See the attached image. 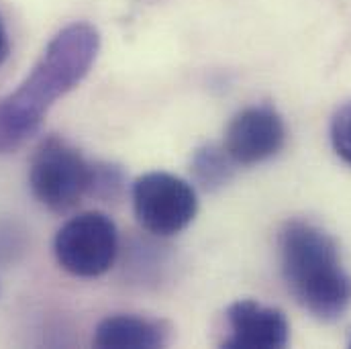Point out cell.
Segmentation results:
<instances>
[{
    "mask_svg": "<svg viewBox=\"0 0 351 349\" xmlns=\"http://www.w3.org/2000/svg\"><path fill=\"white\" fill-rule=\"evenodd\" d=\"M100 49V35L88 23L64 27L14 92L0 98V154L19 149L41 127L58 98L88 76Z\"/></svg>",
    "mask_w": 351,
    "mask_h": 349,
    "instance_id": "1",
    "label": "cell"
},
{
    "mask_svg": "<svg viewBox=\"0 0 351 349\" xmlns=\"http://www.w3.org/2000/svg\"><path fill=\"white\" fill-rule=\"evenodd\" d=\"M282 276L296 302L319 321H337L351 306V276L331 233L290 221L278 237Z\"/></svg>",
    "mask_w": 351,
    "mask_h": 349,
    "instance_id": "2",
    "label": "cell"
},
{
    "mask_svg": "<svg viewBox=\"0 0 351 349\" xmlns=\"http://www.w3.org/2000/svg\"><path fill=\"white\" fill-rule=\"evenodd\" d=\"M90 166L66 139L56 135L43 139L29 168L33 196L51 213H68L88 194Z\"/></svg>",
    "mask_w": 351,
    "mask_h": 349,
    "instance_id": "3",
    "label": "cell"
},
{
    "mask_svg": "<svg viewBox=\"0 0 351 349\" xmlns=\"http://www.w3.org/2000/svg\"><path fill=\"white\" fill-rule=\"evenodd\" d=\"M53 252L58 263L68 274L78 278H98L106 274L117 260V225L100 210L80 213L58 231Z\"/></svg>",
    "mask_w": 351,
    "mask_h": 349,
    "instance_id": "4",
    "label": "cell"
},
{
    "mask_svg": "<svg viewBox=\"0 0 351 349\" xmlns=\"http://www.w3.org/2000/svg\"><path fill=\"white\" fill-rule=\"evenodd\" d=\"M131 196L139 225L158 237H172L184 231L198 213L192 184L168 172L139 176L133 182Z\"/></svg>",
    "mask_w": 351,
    "mask_h": 349,
    "instance_id": "5",
    "label": "cell"
},
{
    "mask_svg": "<svg viewBox=\"0 0 351 349\" xmlns=\"http://www.w3.org/2000/svg\"><path fill=\"white\" fill-rule=\"evenodd\" d=\"M286 143V125L271 106L239 110L225 131V152L237 166H256L274 158Z\"/></svg>",
    "mask_w": 351,
    "mask_h": 349,
    "instance_id": "6",
    "label": "cell"
},
{
    "mask_svg": "<svg viewBox=\"0 0 351 349\" xmlns=\"http://www.w3.org/2000/svg\"><path fill=\"white\" fill-rule=\"evenodd\" d=\"M231 335L225 348L280 349L290 339L286 315L276 306H265L256 300H237L227 309Z\"/></svg>",
    "mask_w": 351,
    "mask_h": 349,
    "instance_id": "7",
    "label": "cell"
},
{
    "mask_svg": "<svg viewBox=\"0 0 351 349\" xmlns=\"http://www.w3.org/2000/svg\"><path fill=\"white\" fill-rule=\"evenodd\" d=\"M170 339V327L164 321L135 317V315H112L98 323L94 331L96 348L112 349H152L166 346Z\"/></svg>",
    "mask_w": 351,
    "mask_h": 349,
    "instance_id": "8",
    "label": "cell"
},
{
    "mask_svg": "<svg viewBox=\"0 0 351 349\" xmlns=\"http://www.w3.org/2000/svg\"><path fill=\"white\" fill-rule=\"evenodd\" d=\"M233 166L237 164L229 158L225 147L206 143L194 152L192 162H190V172H192L194 182L202 190L217 192L231 182V178L235 174Z\"/></svg>",
    "mask_w": 351,
    "mask_h": 349,
    "instance_id": "9",
    "label": "cell"
},
{
    "mask_svg": "<svg viewBox=\"0 0 351 349\" xmlns=\"http://www.w3.org/2000/svg\"><path fill=\"white\" fill-rule=\"evenodd\" d=\"M125 190V174L119 166L108 162H96L90 166L88 194L98 200H117Z\"/></svg>",
    "mask_w": 351,
    "mask_h": 349,
    "instance_id": "10",
    "label": "cell"
},
{
    "mask_svg": "<svg viewBox=\"0 0 351 349\" xmlns=\"http://www.w3.org/2000/svg\"><path fill=\"white\" fill-rule=\"evenodd\" d=\"M331 143L335 154L351 166V102L343 104L331 121Z\"/></svg>",
    "mask_w": 351,
    "mask_h": 349,
    "instance_id": "11",
    "label": "cell"
},
{
    "mask_svg": "<svg viewBox=\"0 0 351 349\" xmlns=\"http://www.w3.org/2000/svg\"><path fill=\"white\" fill-rule=\"evenodd\" d=\"M8 51H10V41H8V33H6L4 21H2V16H0V66L6 62Z\"/></svg>",
    "mask_w": 351,
    "mask_h": 349,
    "instance_id": "12",
    "label": "cell"
},
{
    "mask_svg": "<svg viewBox=\"0 0 351 349\" xmlns=\"http://www.w3.org/2000/svg\"><path fill=\"white\" fill-rule=\"evenodd\" d=\"M350 346H351V339H350Z\"/></svg>",
    "mask_w": 351,
    "mask_h": 349,
    "instance_id": "13",
    "label": "cell"
}]
</instances>
